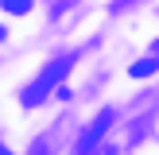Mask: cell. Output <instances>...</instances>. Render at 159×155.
Wrapping results in <instances>:
<instances>
[{
    "label": "cell",
    "mask_w": 159,
    "mask_h": 155,
    "mask_svg": "<svg viewBox=\"0 0 159 155\" xmlns=\"http://www.w3.org/2000/svg\"><path fill=\"white\" fill-rule=\"evenodd\" d=\"M66 70H70V54H62V58H54V62H51V66H47V70H43V74H39V78H35V85H31V89H27V93H23V101H27V105H35V101H39V97H47V93H51V89H54V85H58V78H62V74H66Z\"/></svg>",
    "instance_id": "6da1fadb"
},
{
    "label": "cell",
    "mask_w": 159,
    "mask_h": 155,
    "mask_svg": "<svg viewBox=\"0 0 159 155\" xmlns=\"http://www.w3.org/2000/svg\"><path fill=\"white\" fill-rule=\"evenodd\" d=\"M109 124H113V113H109V108H105V113H97V120H93L89 128L82 132V140H78V151L85 155L93 144H101V136H105V128H109Z\"/></svg>",
    "instance_id": "7a4b0ae2"
},
{
    "label": "cell",
    "mask_w": 159,
    "mask_h": 155,
    "mask_svg": "<svg viewBox=\"0 0 159 155\" xmlns=\"http://www.w3.org/2000/svg\"><path fill=\"white\" fill-rule=\"evenodd\" d=\"M159 70V54L155 58H144V62H136V66H132V78H144V74H155Z\"/></svg>",
    "instance_id": "3957f363"
},
{
    "label": "cell",
    "mask_w": 159,
    "mask_h": 155,
    "mask_svg": "<svg viewBox=\"0 0 159 155\" xmlns=\"http://www.w3.org/2000/svg\"><path fill=\"white\" fill-rule=\"evenodd\" d=\"M0 4H4V12H12V16H23L31 8V0H0Z\"/></svg>",
    "instance_id": "277c9868"
},
{
    "label": "cell",
    "mask_w": 159,
    "mask_h": 155,
    "mask_svg": "<svg viewBox=\"0 0 159 155\" xmlns=\"http://www.w3.org/2000/svg\"><path fill=\"white\" fill-rule=\"evenodd\" d=\"M0 155H12V151H8V147H0Z\"/></svg>",
    "instance_id": "5b68a950"
}]
</instances>
